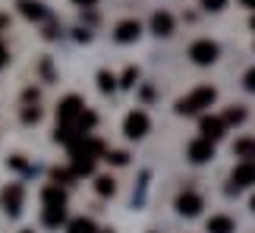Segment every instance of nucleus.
<instances>
[{
  "label": "nucleus",
  "mask_w": 255,
  "mask_h": 233,
  "mask_svg": "<svg viewBox=\"0 0 255 233\" xmlns=\"http://www.w3.org/2000/svg\"><path fill=\"white\" fill-rule=\"evenodd\" d=\"M41 199H44V211H41L44 227H60L66 221V192L60 186H47Z\"/></svg>",
  "instance_id": "1"
},
{
  "label": "nucleus",
  "mask_w": 255,
  "mask_h": 233,
  "mask_svg": "<svg viewBox=\"0 0 255 233\" xmlns=\"http://www.w3.org/2000/svg\"><path fill=\"white\" fill-rule=\"evenodd\" d=\"M214 101H218V92H214L211 85H199L195 92H189L186 98L176 101V114H183V116H189V114H202L205 108H211Z\"/></svg>",
  "instance_id": "2"
},
{
  "label": "nucleus",
  "mask_w": 255,
  "mask_h": 233,
  "mask_svg": "<svg viewBox=\"0 0 255 233\" xmlns=\"http://www.w3.org/2000/svg\"><path fill=\"white\" fill-rule=\"evenodd\" d=\"M82 111H85V104H82L79 95H66V98L57 104V126H73L76 129V120L82 116Z\"/></svg>",
  "instance_id": "3"
},
{
  "label": "nucleus",
  "mask_w": 255,
  "mask_h": 233,
  "mask_svg": "<svg viewBox=\"0 0 255 233\" xmlns=\"http://www.w3.org/2000/svg\"><path fill=\"white\" fill-rule=\"evenodd\" d=\"M218 54H221V47L208 41V38H202V41H195L189 47V57H192V63H199V66H211L214 60H218Z\"/></svg>",
  "instance_id": "4"
},
{
  "label": "nucleus",
  "mask_w": 255,
  "mask_h": 233,
  "mask_svg": "<svg viewBox=\"0 0 255 233\" xmlns=\"http://www.w3.org/2000/svg\"><path fill=\"white\" fill-rule=\"evenodd\" d=\"M0 205H3L6 215H19V211H22V186H19V183H9V186L0 192Z\"/></svg>",
  "instance_id": "5"
},
{
  "label": "nucleus",
  "mask_w": 255,
  "mask_h": 233,
  "mask_svg": "<svg viewBox=\"0 0 255 233\" xmlns=\"http://www.w3.org/2000/svg\"><path fill=\"white\" fill-rule=\"evenodd\" d=\"M123 132L129 135V139H142V135L148 132V114H145V111H132L129 116H126V123H123Z\"/></svg>",
  "instance_id": "6"
},
{
  "label": "nucleus",
  "mask_w": 255,
  "mask_h": 233,
  "mask_svg": "<svg viewBox=\"0 0 255 233\" xmlns=\"http://www.w3.org/2000/svg\"><path fill=\"white\" fill-rule=\"evenodd\" d=\"M233 192H237V189H243V186H252V183H255V164L252 161H240L237 164V167H233Z\"/></svg>",
  "instance_id": "7"
},
{
  "label": "nucleus",
  "mask_w": 255,
  "mask_h": 233,
  "mask_svg": "<svg viewBox=\"0 0 255 233\" xmlns=\"http://www.w3.org/2000/svg\"><path fill=\"white\" fill-rule=\"evenodd\" d=\"M224 129H227V123L221 120V116H202V123H199V132H202V139H208V142H218Z\"/></svg>",
  "instance_id": "8"
},
{
  "label": "nucleus",
  "mask_w": 255,
  "mask_h": 233,
  "mask_svg": "<svg viewBox=\"0 0 255 233\" xmlns=\"http://www.w3.org/2000/svg\"><path fill=\"white\" fill-rule=\"evenodd\" d=\"M211 158H214V142H208V139H192L189 142V161L192 164H205Z\"/></svg>",
  "instance_id": "9"
},
{
  "label": "nucleus",
  "mask_w": 255,
  "mask_h": 233,
  "mask_svg": "<svg viewBox=\"0 0 255 233\" xmlns=\"http://www.w3.org/2000/svg\"><path fill=\"white\" fill-rule=\"evenodd\" d=\"M142 35V25H139V19H123L120 25H117V32H114V38L120 44H129V41H135V38Z\"/></svg>",
  "instance_id": "10"
},
{
  "label": "nucleus",
  "mask_w": 255,
  "mask_h": 233,
  "mask_svg": "<svg viewBox=\"0 0 255 233\" xmlns=\"http://www.w3.org/2000/svg\"><path fill=\"white\" fill-rule=\"evenodd\" d=\"M176 211L186 218H195L202 211V196H195V192H183L180 199H176Z\"/></svg>",
  "instance_id": "11"
},
{
  "label": "nucleus",
  "mask_w": 255,
  "mask_h": 233,
  "mask_svg": "<svg viewBox=\"0 0 255 233\" xmlns=\"http://www.w3.org/2000/svg\"><path fill=\"white\" fill-rule=\"evenodd\" d=\"M151 32L154 35H161V38H167V35H173V16L170 13H154L151 16Z\"/></svg>",
  "instance_id": "12"
},
{
  "label": "nucleus",
  "mask_w": 255,
  "mask_h": 233,
  "mask_svg": "<svg viewBox=\"0 0 255 233\" xmlns=\"http://www.w3.org/2000/svg\"><path fill=\"white\" fill-rule=\"evenodd\" d=\"M19 13H22L25 19H35V22H38V19H44L47 16V9L41 6V3H38V0H19Z\"/></svg>",
  "instance_id": "13"
},
{
  "label": "nucleus",
  "mask_w": 255,
  "mask_h": 233,
  "mask_svg": "<svg viewBox=\"0 0 255 233\" xmlns=\"http://www.w3.org/2000/svg\"><path fill=\"white\" fill-rule=\"evenodd\" d=\"M233 154L243 161H252L255 164V139H237V145H233Z\"/></svg>",
  "instance_id": "14"
},
{
  "label": "nucleus",
  "mask_w": 255,
  "mask_h": 233,
  "mask_svg": "<svg viewBox=\"0 0 255 233\" xmlns=\"http://www.w3.org/2000/svg\"><path fill=\"white\" fill-rule=\"evenodd\" d=\"M208 233H233V221L227 215H214L208 218Z\"/></svg>",
  "instance_id": "15"
},
{
  "label": "nucleus",
  "mask_w": 255,
  "mask_h": 233,
  "mask_svg": "<svg viewBox=\"0 0 255 233\" xmlns=\"http://www.w3.org/2000/svg\"><path fill=\"white\" fill-rule=\"evenodd\" d=\"M66 233H98V227H95V221H88V218H76V221H70Z\"/></svg>",
  "instance_id": "16"
},
{
  "label": "nucleus",
  "mask_w": 255,
  "mask_h": 233,
  "mask_svg": "<svg viewBox=\"0 0 255 233\" xmlns=\"http://www.w3.org/2000/svg\"><path fill=\"white\" fill-rule=\"evenodd\" d=\"M95 189H98V196H114V192H117V180L114 177H98Z\"/></svg>",
  "instance_id": "17"
},
{
  "label": "nucleus",
  "mask_w": 255,
  "mask_h": 233,
  "mask_svg": "<svg viewBox=\"0 0 255 233\" xmlns=\"http://www.w3.org/2000/svg\"><path fill=\"white\" fill-rule=\"evenodd\" d=\"M221 120L227 123V126H230V123H243V120H246V111H243V108H230L227 114L221 116Z\"/></svg>",
  "instance_id": "18"
},
{
  "label": "nucleus",
  "mask_w": 255,
  "mask_h": 233,
  "mask_svg": "<svg viewBox=\"0 0 255 233\" xmlns=\"http://www.w3.org/2000/svg\"><path fill=\"white\" fill-rule=\"evenodd\" d=\"M73 177H76L73 167H70V170H66V167H63V170H60V167H54V170H51V180L57 183V186H60V183H70Z\"/></svg>",
  "instance_id": "19"
},
{
  "label": "nucleus",
  "mask_w": 255,
  "mask_h": 233,
  "mask_svg": "<svg viewBox=\"0 0 255 233\" xmlns=\"http://www.w3.org/2000/svg\"><path fill=\"white\" fill-rule=\"evenodd\" d=\"M114 85H117V79L111 73H98V89L101 92H114Z\"/></svg>",
  "instance_id": "20"
},
{
  "label": "nucleus",
  "mask_w": 255,
  "mask_h": 233,
  "mask_svg": "<svg viewBox=\"0 0 255 233\" xmlns=\"http://www.w3.org/2000/svg\"><path fill=\"white\" fill-rule=\"evenodd\" d=\"M104 161H111V164H117V167H120V164L129 161V154H126V151H104Z\"/></svg>",
  "instance_id": "21"
},
{
  "label": "nucleus",
  "mask_w": 255,
  "mask_h": 233,
  "mask_svg": "<svg viewBox=\"0 0 255 233\" xmlns=\"http://www.w3.org/2000/svg\"><path fill=\"white\" fill-rule=\"evenodd\" d=\"M22 120L25 123H38V120H41V111H38V108H25L22 111Z\"/></svg>",
  "instance_id": "22"
},
{
  "label": "nucleus",
  "mask_w": 255,
  "mask_h": 233,
  "mask_svg": "<svg viewBox=\"0 0 255 233\" xmlns=\"http://www.w3.org/2000/svg\"><path fill=\"white\" fill-rule=\"evenodd\" d=\"M202 6H205V9H211V13H218V9L227 6V0H202Z\"/></svg>",
  "instance_id": "23"
},
{
  "label": "nucleus",
  "mask_w": 255,
  "mask_h": 233,
  "mask_svg": "<svg viewBox=\"0 0 255 233\" xmlns=\"http://www.w3.org/2000/svg\"><path fill=\"white\" fill-rule=\"evenodd\" d=\"M135 79H139V70H135V66H129V70L123 73V85H135Z\"/></svg>",
  "instance_id": "24"
},
{
  "label": "nucleus",
  "mask_w": 255,
  "mask_h": 233,
  "mask_svg": "<svg viewBox=\"0 0 255 233\" xmlns=\"http://www.w3.org/2000/svg\"><path fill=\"white\" fill-rule=\"evenodd\" d=\"M243 85H246L249 92H255V66H252V70H246V76H243Z\"/></svg>",
  "instance_id": "25"
},
{
  "label": "nucleus",
  "mask_w": 255,
  "mask_h": 233,
  "mask_svg": "<svg viewBox=\"0 0 255 233\" xmlns=\"http://www.w3.org/2000/svg\"><path fill=\"white\" fill-rule=\"evenodd\" d=\"M6 60H9V54H6V47H3V41H0V70L6 66Z\"/></svg>",
  "instance_id": "26"
},
{
  "label": "nucleus",
  "mask_w": 255,
  "mask_h": 233,
  "mask_svg": "<svg viewBox=\"0 0 255 233\" xmlns=\"http://www.w3.org/2000/svg\"><path fill=\"white\" fill-rule=\"evenodd\" d=\"M73 3H76V6H95L98 0H73Z\"/></svg>",
  "instance_id": "27"
},
{
  "label": "nucleus",
  "mask_w": 255,
  "mask_h": 233,
  "mask_svg": "<svg viewBox=\"0 0 255 233\" xmlns=\"http://www.w3.org/2000/svg\"><path fill=\"white\" fill-rule=\"evenodd\" d=\"M243 6H249V9H255V0H240Z\"/></svg>",
  "instance_id": "28"
},
{
  "label": "nucleus",
  "mask_w": 255,
  "mask_h": 233,
  "mask_svg": "<svg viewBox=\"0 0 255 233\" xmlns=\"http://www.w3.org/2000/svg\"><path fill=\"white\" fill-rule=\"evenodd\" d=\"M252 32H255V16H252Z\"/></svg>",
  "instance_id": "29"
},
{
  "label": "nucleus",
  "mask_w": 255,
  "mask_h": 233,
  "mask_svg": "<svg viewBox=\"0 0 255 233\" xmlns=\"http://www.w3.org/2000/svg\"><path fill=\"white\" fill-rule=\"evenodd\" d=\"M252 211H255V196H252Z\"/></svg>",
  "instance_id": "30"
},
{
  "label": "nucleus",
  "mask_w": 255,
  "mask_h": 233,
  "mask_svg": "<svg viewBox=\"0 0 255 233\" xmlns=\"http://www.w3.org/2000/svg\"><path fill=\"white\" fill-rule=\"evenodd\" d=\"M22 233H32V230H22Z\"/></svg>",
  "instance_id": "31"
}]
</instances>
